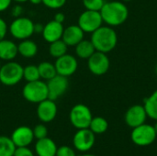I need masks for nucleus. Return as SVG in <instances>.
Instances as JSON below:
<instances>
[{
    "label": "nucleus",
    "instance_id": "nucleus-36",
    "mask_svg": "<svg viewBox=\"0 0 157 156\" xmlns=\"http://www.w3.org/2000/svg\"><path fill=\"white\" fill-rule=\"evenodd\" d=\"M54 20L57 21V22H59V23H63L64 20H65V16H64V14L62 13V12L56 13L55 16H54Z\"/></svg>",
    "mask_w": 157,
    "mask_h": 156
},
{
    "label": "nucleus",
    "instance_id": "nucleus-41",
    "mask_svg": "<svg viewBox=\"0 0 157 156\" xmlns=\"http://www.w3.org/2000/svg\"><path fill=\"white\" fill-rule=\"evenodd\" d=\"M79 156H96V155H94V154H82V155H79Z\"/></svg>",
    "mask_w": 157,
    "mask_h": 156
},
{
    "label": "nucleus",
    "instance_id": "nucleus-39",
    "mask_svg": "<svg viewBox=\"0 0 157 156\" xmlns=\"http://www.w3.org/2000/svg\"><path fill=\"white\" fill-rule=\"evenodd\" d=\"M12 1H15L16 3H17V4H22V3H26V2H28L29 0H12Z\"/></svg>",
    "mask_w": 157,
    "mask_h": 156
},
{
    "label": "nucleus",
    "instance_id": "nucleus-9",
    "mask_svg": "<svg viewBox=\"0 0 157 156\" xmlns=\"http://www.w3.org/2000/svg\"><path fill=\"white\" fill-rule=\"evenodd\" d=\"M87 67L93 74L98 76L103 75L110 67L109 58L108 57L107 53L96 51L87 59Z\"/></svg>",
    "mask_w": 157,
    "mask_h": 156
},
{
    "label": "nucleus",
    "instance_id": "nucleus-38",
    "mask_svg": "<svg viewBox=\"0 0 157 156\" xmlns=\"http://www.w3.org/2000/svg\"><path fill=\"white\" fill-rule=\"evenodd\" d=\"M32 5H40L42 4V0H29Z\"/></svg>",
    "mask_w": 157,
    "mask_h": 156
},
{
    "label": "nucleus",
    "instance_id": "nucleus-40",
    "mask_svg": "<svg viewBox=\"0 0 157 156\" xmlns=\"http://www.w3.org/2000/svg\"><path fill=\"white\" fill-rule=\"evenodd\" d=\"M156 122H155V124L154 125V128H155V132H156L157 134V120H155Z\"/></svg>",
    "mask_w": 157,
    "mask_h": 156
},
{
    "label": "nucleus",
    "instance_id": "nucleus-31",
    "mask_svg": "<svg viewBox=\"0 0 157 156\" xmlns=\"http://www.w3.org/2000/svg\"><path fill=\"white\" fill-rule=\"evenodd\" d=\"M55 156H76V154H75V150L73 148H71L70 146L63 145L57 149Z\"/></svg>",
    "mask_w": 157,
    "mask_h": 156
},
{
    "label": "nucleus",
    "instance_id": "nucleus-44",
    "mask_svg": "<svg viewBox=\"0 0 157 156\" xmlns=\"http://www.w3.org/2000/svg\"><path fill=\"white\" fill-rule=\"evenodd\" d=\"M1 66H2V64H1V60H0V68H1Z\"/></svg>",
    "mask_w": 157,
    "mask_h": 156
},
{
    "label": "nucleus",
    "instance_id": "nucleus-14",
    "mask_svg": "<svg viewBox=\"0 0 157 156\" xmlns=\"http://www.w3.org/2000/svg\"><path fill=\"white\" fill-rule=\"evenodd\" d=\"M57 105L54 100L47 98L38 104L37 116L39 120L43 123H49L52 121L57 115Z\"/></svg>",
    "mask_w": 157,
    "mask_h": 156
},
{
    "label": "nucleus",
    "instance_id": "nucleus-21",
    "mask_svg": "<svg viewBox=\"0 0 157 156\" xmlns=\"http://www.w3.org/2000/svg\"><path fill=\"white\" fill-rule=\"evenodd\" d=\"M96 49L91 40H82L76 46H75V53L81 59H88L94 52Z\"/></svg>",
    "mask_w": 157,
    "mask_h": 156
},
{
    "label": "nucleus",
    "instance_id": "nucleus-2",
    "mask_svg": "<svg viewBox=\"0 0 157 156\" xmlns=\"http://www.w3.org/2000/svg\"><path fill=\"white\" fill-rule=\"evenodd\" d=\"M91 41L98 51L108 53L115 49L118 43V35L109 26H101L91 33Z\"/></svg>",
    "mask_w": 157,
    "mask_h": 156
},
{
    "label": "nucleus",
    "instance_id": "nucleus-33",
    "mask_svg": "<svg viewBox=\"0 0 157 156\" xmlns=\"http://www.w3.org/2000/svg\"><path fill=\"white\" fill-rule=\"evenodd\" d=\"M7 29H8V28H7L6 22L2 17H0V40H2L3 39L6 38Z\"/></svg>",
    "mask_w": 157,
    "mask_h": 156
},
{
    "label": "nucleus",
    "instance_id": "nucleus-42",
    "mask_svg": "<svg viewBox=\"0 0 157 156\" xmlns=\"http://www.w3.org/2000/svg\"><path fill=\"white\" fill-rule=\"evenodd\" d=\"M123 2H130V1H132V0H122Z\"/></svg>",
    "mask_w": 157,
    "mask_h": 156
},
{
    "label": "nucleus",
    "instance_id": "nucleus-22",
    "mask_svg": "<svg viewBox=\"0 0 157 156\" xmlns=\"http://www.w3.org/2000/svg\"><path fill=\"white\" fill-rule=\"evenodd\" d=\"M144 107L148 118L157 120V89L144 101Z\"/></svg>",
    "mask_w": 157,
    "mask_h": 156
},
{
    "label": "nucleus",
    "instance_id": "nucleus-4",
    "mask_svg": "<svg viewBox=\"0 0 157 156\" xmlns=\"http://www.w3.org/2000/svg\"><path fill=\"white\" fill-rule=\"evenodd\" d=\"M23 79V67L17 62L9 61L0 68V82L4 86H13Z\"/></svg>",
    "mask_w": 157,
    "mask_h": 156
},
{
    "label": "nucleus",
    "instance_id": "nucleus-12",
    "mask_svg": "<svg viewBox=\"0 0 157 156\" xmlns=\"http://www.w3.org/2000/svg\"><path fill=\"white\" fill-rule=\"evenodd\" d=\"M148 116L144 105H133L129 108L124 115V121L127 126L133 129L145 123Z\"/></svg>",
    "mask_w": 157,
    "mask_h": 156
},
{
    "label": "nucleus",
    "instance_id": "nucleus-7",
    "mask_svg": "<svg viewBox=\"0 0 157 156\" xmlns=\"http://www.w3.org/2000/svg\"><path fill=\"white\" fill-rule=\"evenodd\" d=\"M92 112L90 108L84 104L75 105L69 114V120L71 124L77 130L86 129L92 120Z\"/></svg>",
    "mask_w": 157,
    "mask_h": 156
},
{
    "label": "nucleus",
    "instance_id": "nucleus-30",
    "mask_svg": "<svg viewBox=\"0 0 157 156\" xmlns=\"http://www.w3.org/2000/svg\"><path fill=\"white\" fill-rule=\"evenodd\" d=\"M66 3V0H42V4L51 9H59L63 7Z\"/></svg>",
    "mask_w": 157,
    "mask_h": 156
},
{
    "label": "nucleus",
    "instance_id": "nucleus-24",
    "mask_svg": "<svg viewBox=\"0 0 157 156\" xmlns=\"http://www.w3.org/2000/svg\"><path fill=\"white\" fill-rule=\"evenodd\" d=\"M67 50H68V46L65 44V42L62 39L55 40L53 42H51L49 46V53L52 57L55 59L66 54Z\"/></svg>",
    "mask_w": 157,
    "mask_h": 156
},
{
    "label": "nucleus",
    "instance_id": "nucleus-3",
    "mask_svg": "<svg viewBox=\"0 0 157 156\" xmlns=\"http://www.w3.org/2000/svg\"><path fill=\"white\" fill-rule=\"evenodd\" d=\"M22 96L27 101L39 104L40 102L48 98L47 84L40 79L37 81L27 82L22 89Z\"/></svg>",
    "mask_w": 157,
    "mask_h": 156
},
{
    "label": "nucleus",
    "instance_id": "nucleus-13",
    "mask_svg": "<svg viewBox=\"0 0 157 156\" xmlns=\"http://www.w3.org/2000/svg\"><path fill=\"white\" fill-rule=\"evenodd\" d=\"M54 65L56 68L57 74L69 77L76 72L78 68V62L75 56L66 53L57 58Z\"/></svg>",
    "mask_w": 157,
    "mask_h": 156
},
{
    "label": "nucleus",
    "instance_id": "nucleus-43",
    "mask_svg": "<svg viewBox=\"0 0 157 156\" xmlns=\"http://www.w3.org/2000/svg\"><path fill=\"white\" fill-rule=\"evenodd\" d=\"M155 73H156V74H157V64H156V66H155Z\"/></svg>",
    "mask_w": 157,
    "mask_h": 156
},
{
    "label": "nucleus",
    "instance_id": "nucleus-17",
    "mask_svg": "<svg viewBox=\"0 0 157 156\" xmlns=\"http://www.w3.org/2000/svg\"><path fill=\"white\" fill-rule=\"evenodd\" d=\"M85 32L78 25H71L63 29L62 40L68 47H75L82 40H84Z\"/></svg>",
    "mask_w": 157,
    "mask_h": 156
},
{
    "label": "nucleus",
    "instance_id": "nucleus-20",
    "mask_svg": "<svg viewBox=\"0 0 157 156\" xmlns=\"http://www.w3.org/2000/svg\"><path fill=\"white\" fill-rule=\"evenodd\" d=\"M17 51L24 58H33L38 53L37 43L29 39L22 40L17 45Z\"/></svg>",
    "mask_w": 157,
    "mask_h": 156
},
{
    "label": "nucleus",
    "instance_id": "nucleus-10",
    "mask_svg": "<svg viewBox=\"0 0 157 156\" xmlns=\"http://www.w3.org/2000/svg\"><path fill=\"white\" fill-rule=\"evenodd\" d=\"M96 134L88 128L77 130L73 138V144L75 150L86 153L91 150L96 142Z\"/></svg>",
    "mask_w": 157,
    "mask_h": 156
},
{
    "label": "nucleus",
    "instance_id": "nucleus-26",
    "mask_svg": "<svg viewBox=\"0 0 157 156\" xmlns=\"http://www.w3.org/2000/svg\"><path fill=\"white\" fill-rule=\"evenodd\" d=\"M16 148L10 137L0 135V156H13Z\"/></svg>",
    "mask_w": 157,
    "mask_h": 156
},
{
    "label": "nucleus",
    "instance_id": "nucleus-25",
    "mask_svg": "<svg viewBox=\"0 0 157 156\" xmlns=\"http://www.w3.org/2000/svg\"><path fill=\"white\" fill-rule=\"evenodd\" d=\"M40 76L41 79H44L46 81L52 79L57 74L56 68L54 63H52L50 62H42L38 65Z\"/></svg>",
    "mask_w": 157,
    "mask_h": 156
},
{
    "label": "nucleus",
    "instance_id": "nucleus-8",
    "mask_svg": "<svg viewBox=\"0 0 157 156\" xmlns=\"http://www.w3.org/2000/svg\"><path fill=\"white\" fill-rule=\"evenodd\" d=\"M103 24V19L99 11L85 10L78 17L77 25L85 33H93Z\"/></svg>",
    "mask_w": 157,
    "mask_h": 156
},
{
    "label": "nucleus",
    "instance_id": "nucleus-34",
    "mask_svg": "<svg viewBox=\"0 0 157 156\" xmlns=\"http://www.w3.org/2000/svg\"><path fill=\"white\" fill-rule=\"evenodd\" d=\"M23 14V7L20 6V5H16L12 7L11 9V15L16 18V17H21Z\"/></svg>",
    "mask_w": 157,
    "mask_h": 156
},
{
    "label": "nucleus",
    "instance_id": "nucleus-15",
    "mask_svg": "<svg viewBox=\"0 0 157 156\" xmlns=\"http://www.w3.org/2000/svg\"><path fill=\"white\" fill-rule=\"evenodd\" d=\"M10 138L16 147H29L34 140L33 131L28 126H19L14 130Z\"/></svg>",
    "mask_w": 157,
    "mask_h": 156
},
{
    "label": "nucleus",
    "instance_id": "nucleus-23",
    "mask_svg": "<svg viewBox=\"0 0 157 156\" xmlns=\"http://www.w3.org/2000/svg\"><path fill=\"white\" fill-rule=\"evenodd\" d=\"M88 129L95 134H102L108 131L109 122L103 117H93Z\"/></svg>",
    "mask_w": 157,
    "mask_h": 156
},
{
    "label": "nucleus",
    "instance_id": "nucleus-16",
    "mask_svg": "<svg viewBox=\"0 0 157 156\" xmlns=\"http://www.w3.org/2000/svg\"><path fill=\"white\" fill-rule=\"evenodd\" d=\"M63 29L64 28H63V23H59L55 21L54 19H52L44 25L41 34H42L43 39L47 42L51 43V42H53L55 40L62 39Z\"/></svg>",
    "mask_w": 157,
    "mask_h": 156
},
{
    "label": "nucleus",
    "instance_id": "nucleus-5",
    "mask_svg": "<svg viewBox=\"0 0 157 156\" xmlns=\"http://www.w3.org/2000/svg\"><path fill=\"white\" fill-rule=\"evenodd\" d=\"M156 137L157 134L154 126L146 123L133 128L131 132L132 142L140 147H146L153 144Z\"/></svg>",
    "mask_w": 157,
    "mask_h": 156
},
{
    "label": "nucleus",
    "instance_id": "nucleus-27",
    "mask_svg": "<svg viewBox=\"0 0 157 156\" xmlns=\"http://www.w3.org/2000/svg\"><path fill=\"white\" fill-rule=\"evenodd\" d=\"M23 79H25L27 82L40 80V76L38 65L29 64V65L23 67Z\"/></svg>",
    "mask_w": 157,
    "mask_h": 156
},
{
    "label": "nucleus",
    "instance_id": "nucleus-11",
    "mask_svg": "<svg viewBox=\"0 0 157 156\" xmlns=\"http://www.w3.org/2000/svg\"><path fill=\"white\" fill-rule=\"evenodd\" d=\"M48 87V98L52 100H56L60 97H62L69 86L68 77L56 74L54 77L47 81Z\"/></svg>",
    "mask_w": 157,
    "mask_h": 156
},
{
    "label": "nucleus",
    "instance_id": "nucleus-32",
    "mask_svg": "<svg viewBox=\"0 0 157 156\" xmlns=\"http://www.w3.org/2000/svg\"><path fill=\"white\" fill-rule=\"evenodd\" d=\"M13 156H35L29 147H17Z\"/></svg>",
    "mask_w": 157,
    "mask_h": 156
},
{
    "label": "nucleus",
    "instance_id": "nucleus-29",
    "mask_svg": "<svg viewBox=\"0 0 157 156\" xmlns=\"http://www.w3.org/2000/svg\"><path fill=\"white\" fill-rule=\"evenodd\" d=\"M32 131H33L34 139H36V140H40V139H42V138H45L48 136V129L42 123L37 124L32 129Z\"/></svg>",
    "mask_w": 157,
    "mask_h": 156
},
{
    "label": "nucleus",
    "instance_id": "nucleus-18",
    "mask_svg": "<svg viewBox=\"0 0 157 156\" xmlns=\"http://www.w3.org/2000/svg\"><path fill=\"white\" fill-rule=\"evenodd\" d=\"M57 149L58 147L54 141L48 136L37 140L35 144V153L38 156H55Z\"/></svg>",
    "mask_w": 157,
    "mask_h": 156
},
{
    "label": "nucleus",
    "instance_id": "nucleus-37",
    "mask_svg": "<svg viewBox=\"0 0 157 156\" xmlns=\"http://www.w3.org/2000/svg\"><path fill=\"white\" fill-rule=\"evenodd\" d=\"M44 25H42L41 23H34V33H42Z\"/></svg>",
    "mask_w": 157,
    "mask_h": 156
},
{
    "label": "nucleus",
    "instance_id": "nucleus-28",
    "mask_svg": "<svg viewBox=\"0 0 157 156\" xmlns=\"http://www.w3.org/2000/svg\"><path fill=\"white\" fill-rule=\"evenodd\" d=\"M106 0H83V5L86 10L100 11Z\"/></svg>",
    "mask_w": 157,
    "mask_h": 156
},
{
    "label": "nucleus",
    "instance_id": "nucleus-19",
    "mask_svg": "<svg viewBox=\"0 0 157 156\" xmlns=\"http://www.w3.org/2000/svg\"><path fill=\"white\" fill-rule=\"evenodd\" d=\"M18 54L17 51V45L10 40L3 39L0 40V60L1 61H13L17 55Z\"/></svg>",
    "mask_w": 157,
    "mask_h": 156
},
{
    "label": "nucleus",
    "instance_id": "nucleus-1",
    "mask_svg": "<svg viewBox=\"0 0 157 156\" xmlns=\"http://www.w3.org/2000/svg\"><path fill=\"white\" fill-rule=\"evenodd\" d=\"M99 12L103 22L109 27L122 25L129 17V9L127 6L121 1L106 2Z\"/></svg>",
    "mask_w": 157,
    "mask_h": 156
},
{
    "label": "nucleus",
    "instance_id": "nucleus-35",
    "mask_svg": "<svg viewBox=\"0 0 157 156\" xmlns=\"http://www.w3.org/2000/svg\"><path fill=\"white\" fill-rule=\"evenodd\" d=\"M12 0H0V12L6 11L11 5Z\"/></svg>",
    "mask_w": 157,
    "mask_h": 156
},
{
    "label": "nucleus",
    "instance_id": "nucleus-6",
    "mask_svg": "<svg viewBox=\"0 0 157 156\" xmlns=\"http://www.w3.org/2000/svg\"><path fill=\"white\" fill-rule=\"evenodd\" d=\"M8 30L13 38L17 40H26L34 33V22L26 17H16L9 25Z\"/></svg>",
    "mask_w": 157,
    "mask_h": 156
}]
</instances>
